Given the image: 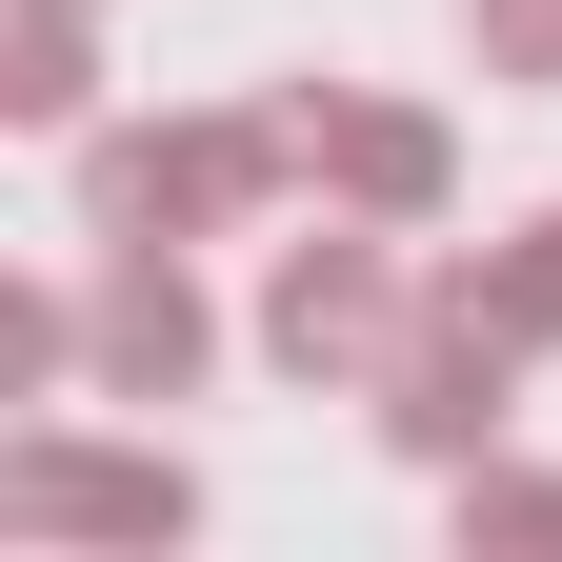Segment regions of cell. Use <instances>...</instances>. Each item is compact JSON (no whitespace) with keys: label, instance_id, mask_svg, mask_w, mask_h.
I'll use <instances>...</instances> for the list:
<instances>
[{"label":"cell","instance_id":"cell-1","mask_svg":"<svg viewBox=\"0 0 562 562\" xmlns=\"http://www.w3.org/2000/svg\"><path fill=\"white\" fill-rule=\"evenodd\" d=\"M302 181V121L281 101H222V121H81V222L101 241H222Z\"/></svg>","mask_w":562,"mask_h":562},{"label":"cell","instance_id":"cell-2","mask_svg":"<svg viewBox=\"0 0 562 562\" xmlns=\"http://www.w3.org/2000/svg\"><path fill=\"white\" fill-rule=\"evenodd\" d=\"M382 241H402V222L341 201V222H302V241L261 261V362H281V382H382V341L422 322V281H402Z\"/></svg>","mask_w":562,"mask_h":562},{"label":"cell","instance_id":"cell-3","mask_svg":"<svg viewBox=\"0 0 562 562\" xmlns=\"http://www.w3.org/2000/svg\"><path fill=\"white\" fill-rule=\"evenodd\" d=\"M522 362H542V341L503 322V302H462V281H422V322L382 341V442L402 462H482V442H503V402H522Z\"/></svg>","mask_w":562,"mask_h":562},{"label":"cell","instance_id":"cell-4","mask_svg":"<svg viewBox=\"0 0 562 562\" xmlns=\"http://www.w3.org/2000/svg\"><path fill=\"white\" fill-rule=\"evenodd\" d=\"M281 121H302V181L322 201H362V222H442V181H462V140L422 121V101H341V81H281Z\"/></svg>","mask_w":562,"mask_h":562},{"label":"cell","instance_id":"cell-5","mask_svg":"<svg viewBox=\"0 0 562 562\" xmlns=\"http://www.w3.org/2000/svg\"><path fill=\"white\" fill-rule=\"evenodd\" d=\"M81 362H101V402H181L201 362H222V302L181 281V241H101V302H81Z\"/></svg>","mask_w":562,"mask_h":562},{"label":"cell","instance_id":"cell-6","mask_svg":"<svg viewBox=\"0 0 562 562\" xmlns=\"http://www.w3.org/2000/svg\"><path fill=\"white\" fill-rule=\"evenodd\" d=\"M0 522H21V542H181L201 482L140 462V442H21V462H0Z\"/></svg>","mask_w":562,"mask_h":562},{"label":"cell","instance_id":"cell-7","mask_svg":"<svg viewBox=\"0 0 562 562\" xmlns=\"http://www.w3.org/2000/svg\"><path fill=\"white\" fill-rule=\"evenodd\" d=\"M0 101H21L41 140H81V101H101V60H81V0H21V60H0Z\"/></svg>","mask_w":562,"mask_h":562},{"label":"cell","instance_id":"cell-8","mask_svg":"<svg viewBox=\"0 0 562 562\" xmlns=\"http://www.w3.org/2000/svg\"><path fill=\"white\" fill-rule=\"evenodd\" d=\"M442 281H462V302H503L522 341H562V201H542L522 241H482V261H442Z\"/></svg>","mask_w":562,"mask_h":562},{"label":"cell","instance_id":"cell-9","mask_svg":"<svg viewBox=\"0 0 562 562\" xmlns=\"http://www.w3.org/2000/svg\"><path fill=\"white\" fill-rule=\"evenodd\" d=\"M462 60L503 101H562V0H462Z\"/></svg>","mask_w":562,"mask_h":562},{"label":"cell","instance_id":"cell-10","mask_svg":"<svg viewBox=\"0 0 562 562\" xmlns=\"http://www.w3.org/2000/svg\"><path fill=\"white\" fill-rule=\"evenodd\" d=\"M60 362H81V302H41V281H21V302H0V382H21V402H41Z\"/></svg>","mask_w":562,"mask_h":562},{"label":"cell","instance_id":"cell-11","mask_svg":"<svg viewBox=\"0 0 562 562\" xmlns=\"http://www.w3.org/2000/svg\"><path fill=\"white\" fill-rule=\"evenodd\" d=\"M462 542H562V482H503V462H462Z\"/></svg>","mask_w":562,"mask_h":562}]
</instances>
